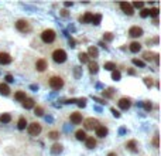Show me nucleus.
Listing matches in <instances>:
<instances>
[{"instance_id":"6ab92c4d","label":"nucleus","mask_w":161,"mask_h":156,"mask_svg":"<svg viewBox=\"0 0 161 156\" xmlns=\"http://www.w3.org/2000/svg\"><path fill=\"white\" fill-rule=\"evenodd\" d=\"M75 138H77L78 141H85V139L88 138V135H86L85 129H78L77 132H75Z\"/></svg>"},{"instance_id":"0eeeda50","label":"nucleus","mask_w":161,"mask_h":156,"mask_svg":"<svg viewBox=\"0 0 161 156\" xmlns=\"http://www.w3.org/2000/svg\"><path fill=\"white\" fill-rule=\"evenodd\" d=\"M84 125H85V129H96L100 123H99V121L95 118H88L84 121Z\"/></svg>"},{"instance_id":"aec40b11","label":"nucleus","mask_w":161,"mask_h":156,"mask_svg":"<svg viewBox=\"0 0 161 156\" xmlns=\"http://www.w3.org/2000/svg\"><path fill=\"white\" fill-rule=\"evenodd\" d=\"M92 19H93V13H91V11H86L84 14V17H80V21L82 23H92Z\"/></svg>"},{"instance_id":"4468645a","label":"nucleus","mask_w":161,"mask_h":156,"mask_svg":"<svg viewBox=\"0 0 161 156\" xmlns=\"http://www.w3.org/2000/svg\"><path fill=\"white\" fill-rule=\"evenodd\" d=\"M129 50L132 53H139L141 50V44H140L139 41H132L130 44H129Z\"/></svg>"},{"instance_id":"39448f33","label":"nucleus","mask_w":161,"mask_h":156,"mask_svg":"<svg viewBox=\"0 0 161 156\" xmlns=\"http://www.w3.org/2000/svg\"><path fill=\"white\" fill-rule=\"evenodd\" d=\"M41 131H43V128H41L40 122H31L27 125V132H28L31 136H38V135L41 134Z\"/></svg>"},{"instance_id":"b1692460","label":"nucleus","mask_w":161,"mask_h":156,"mask_svg":"<svg viewBox=\"0 0 161 156\" xmlns=\"http://www.w3.org/2000/svg\"><path fill=\"white\" fill-rule=\"evenodd\" d=\"M89 71H91L92 74L98 72V64L96 63H89Z\"/></svg>"},{"instance_id":"e433bc0d","label":"nucleus","mask_w":161,"mask_h":156,"mask_svg":"<svg viewBox=\"0 0 161 156\" xmlns=\"http://www.w3.org/2000/svg\"><path fill=\"white\" fill-rule=\"evenodd\" d=\"M144 109H146V111H150V109H151V102L146 101V104H144Z\"/></svg>"},{"instance_id":"5701e85b","label":"nucleus","mask_w":161,"mask_h":156,"mask_svg":"<svg viewBox=\"0 0 161 156\" xmlns=\"http://www.w3.org/2000/svg\"><path fill=\"white\" fill-rule=\"evenodd\" d=\"M10 121H11V115H10V114H3V115L0 116V122L9 123Z\"/></svg>"},{"instance_id":"2eb2a0df","label":"nucleus","mask_w":161,"mask_h":156,"mask_svg":"<svg viewBox=\"0 0 161 156\" xmlns=\"http://www.w3.org/2000/svg\"><path fill=\"white\" fill-rule=\"evenodd\" d=\"M27 125H28V122H27V119L24 118V116H20L17 121V128L20 131H24L27 128Z\"/></svg>"},{"instance_id":"dca6fc26","label":"nucleus","mask_w":161,"mask_h":156,"mask_svg":"<svg viewBox=\"0 0 161 156\" xmlns=\"http://www.w3.org/2000/svg\"><path fill=\"white\" fill-rule=\"evenodd\" d=\"M23 107L26 108V109H31V108L36 107V102H34L33 98H26V99L23 101Z\"/></svg>"},{"instance_id":"37998d69","label":"nucleus","mask_w":161,"mask_h":156,"mask_svg":"<svg viewBox=\"0 0 161 156\" xmlns=\"http://www.w3.org/2000/svg\"><path fill=\"white\" fill-rule=\"evenodd\" d=\"M107 156H119V155H116V153H109Z\"/></svg>"},{"instance_id":"1a4fd4ad","label":"nucleus","mask_w":161,"mask_h":156,"mask_svg":"<svg viewBox=\"0 0 161 156\" xmlns=\"http://www.w3.org/2000/svg\"><path fill=\"white\" fill-rule=\"evenodd\" d=\"M143 29H141V27H139V26H133V27H130V29H129V36H130V37H141V36H143Z\"/></svg>"},{"instance_id":"bb28decb","label":"nucleus","mask_w":161,"mask_h":156,"mask_svg":"<svg viewBox=\"0 0 161 156\" xmlns=\"http://www.w3.org/2000/svg\"><path fill=\"white\" fill-rule=\"evenodd\" d=\"M88 53H89V54H88V57L91 56V57H93V58H96V57H98V50H96L95 47H91Z\"/></svg>"},{"instance_id":"f03ea898","label":"nucleus","mask_w":161,"mask_h":156,"mask_svg":"<svg viewBox=\"0 0 161 156\" xmlns=\"http://www.w3.org/2000/svg\"><path fill=\"white\" fill-rule=\"evenodd\" d=\"M48 85H50V88L58 91V89L64 88L65 81H64V78L61 75H51V77L48 78Z\"/></svg>"},{"instance_id":"20e7f679","label":"nucleus","mask_w":161,"mask_h":156,"mask_svg":"<svg viewBox=\"0 0 161 156\" xmlns=\"http://www.w3.org/2000/svg\"><path fill=\"white\" fill-rule=\"evenodd\" d=\"M16 29H17L20 33H30V31H31V24H30L28 20L20 19L16 21Z\"/></svg>"},{"instance_id":"c85d7f7f","label":"nucleus","mask_w":161,"mask_h":156,"mask_svg":"<svg viewBox=\"0 0 161 156\" xmlns=\"http://www.w3.org/2000/svg\"><path fill=\"white\" fill-rule=\"evenodd\" d=\"M126 146H127V148L130 149L132 152H134V150H136V149H134V146H136V141H130V142H127V143H126Z\"/></svg>"},{"instance_id":"9b49d317","label":"nucleus","mask_w":161,"mask_h":156,"mask_svg":"<svg viewBox=\"0 0 161 156\" xmlns=\"http://www.w3.org/2000/svg\"><path fill=\"white\" fill-rule=\"evenodd\" d=\"M120 9H122V11L127 16L134 14V9L132 7V3H120Z\"/></svg>"},{"instance_id":"c9c22d12","label":"nucleus","mask_w":161,"mask_h":156,"mask_svg":"<svg viewBox=\"0 0 161 156\" xmlns=\"http://www.w3.org/2000/svg\"><path fill=\"white\" fill-rule=\"evenodd\" d=\"M133 64H136V65H139V67H144V63L143 61H140V60H133Z\"/></svg>"},{"instance_id":"58836bf2","label":"nucleus","mask_w":161,"mask_h":156,"mask_svg":"<svg viewBox=\"0 0 161 156\" xmlns=\"http://www.w3.org/2000/svg\"><path fill=\"white\" fill-rule=\"evenodd\" d=\"M153 143H154V146H155V148H158V136H157V135L154 136V141H153Z\"/></svg>"},{"instance_id":"393cba45","label":"nucleus","mask_w":161,"mask_h":156,"mask_svg":"<svg viewBox=\"0 0 161 156\" xmlns=\"http://www.w3.org/2000/svg\"><path fill=\"white\" fill-rule=\"evenodd\" d=\"M88 54L86 53H79V61L80 63H88Z\"/></svg>"},{"instance_id":"ddd939ff","label":"nucleus","mask_w":161,"mask_h":156,"mask_svg":"<svg viewBox=\"0 0 161 156\" xmlns=\"http://www.w3.org/2000/svg\"><path fill=\"white\" fill-rule=\"evenodd\" d=\"M69 121L73 125H79V123L82 122V114H79V112H72L69 115Z\"/></svg>"},{"instance_id":"473e14b6","label":"nucleus","mask_w":161,"mask_h":156,"mask_svg":"<svg viewBox=\"0 0 161 156\" xmlns=\"http://www.w3.org/2000/svg\"><path fill=\"white\" fill-rule=\"evenodd\" d=\"M112 78L116 80V81H119V80H120V72H119V71H113V72H112Z\"/></svg>"},{"instance_id":"423d86ee","label":"nucleus","mask_w":161,"mask_h":156,"mask_svg":"<svg viewBox=\"0 0 161 156\" xmlns=\"http://www.w3.org/2000/svg\"><path fill=\"white\" fill-rule=\"evenodd\" d=\"M34 68H36L37 72H44V71L48 70V63L45 58H38L36 60V63H34Z\"/></svg>"},{"instance_id":"c756f323","label":"nucleus","mask_w":161,"mask_h":156,"mask_svg":"<svg viewBox=\"0 0 161 156\" xmlns=\"http://www.w3.org/2000/svg\"><path fill=\"white\" fill-rule=\"evenodd\" d=\"M132 7L133 9H143L144 7V3H143V2H134V3H133L132 4Z\"/></svg>"},{"instance_id":"a19ab883","label":"nucleus","mask_w":161,"mask_h":156,"mask_svg":"<svg viewBox=\"0 0 161 156\" xmlns=\"http://www.w3.org/2000/svg\"><path fill=\"white\" fill-rule=\"evenodd\" d=\"M112 112H113V115H114V116H120V114H119V112H117L116 109H114V108L112 109Z\"/></svg>"},{"instance_id":"4c0bfd02","label":"nucleus","mask_w":161,"mask_h":156,"mask_svg":"<svg viewBox=\"0 0 161 156\" xmlns=\"http://www.w3.org/2000/svg\"><path fill=\"white\" fill-rule=\"evenodd\" d=\"M6 81H7V82H13V81H14V80H13V75H10V74L6 75Z\"/></svg>"},{"instance_id":"412c9836","label":"nucleus","mask_w":161,"mask_h":156,"mask_svg":"<svg viewBox=\"0 0 161 156\" xmlns=\"http://www.w3.org/2000/svg\"><path fill=\"white\" fill-rule=\"evenodd\" d=\"M0 94L2 95H4V97H7L9 94H10V88L7 87V84H0Z\"/></svg>"},{"instance_id":"a878e982","label":"nucleus","mask_w":161,"mask_h":156,"mask_svg":"<svg viewBox=\"0 0 161 156\" xmlns=\"http://www.w3.org/2000/svg\"><path fill=\"white\" fill-rule=\"evenodd\" d=\"M100 20H102V16H100V14H93V19H92V23H93L95 26H98L99 23H100Z\"/></svg>"},{"instance_id":"f257e3e1","label":"nucleus","mask_w":161,"mask_h":156,"mask_svg":"<svg viewBox=\"0 0 161 156\" xmlns=\"http://www.w3.org/2000/svg\"><path fill=\"white\" fill-rule=\"evenodd\" d=\"M40 38L44 44H52V43L57 40V33H55V30H52V29H44L40 33Z\"/></svg>"},{"instance_id":"ea45409f","label":"nucleus","mask_w":161,"mask_h":156,"mask_svg":"<svg viewBox=\"0 0 161 156\" xmlns=\"http://www.w3.org/2000/svg\"><path fill=\"white\" fill-rule=\"evenodd\" d=\"M105 38H106V40H112L113 37H112V34H110V33H106V34H105Z\"/></svg>"},{"instance_id":"2f4dec72","label":"nucleus","mask_w":161,"mask_h":156,"mask_svg":"<svg viewBox=\"0 0 161 156\" xmlns=\"http://www.w3.org/2000/svg\"><path fill=\"white\" fill-rule=\"evenodd\" d=\"M48 136L51 138V139H57V138L59 136V134H58V132H57V131H51V132L48 134Z\"/></svg>"},{"instance_id":"4be33fe9","label":"nucleus","mask_w":161,"mask_h":156,"mask_svg":"<svg viewBox=\"0 0 161 156\" xmlns=\"http://www.w3.org/2000/svg\"><path fill=\"white\" fill-rule=\"evenodd\" d=\"M51 152L54 153V155H58V153L62 152V145L61 143H54L51 148Z\"/></svg>"},{"instance_id":"6e6552de","label":"nucleus","mask_w":161,"mask_h":156,"mask_svg":"<svg viewBox=\"0 0 161 156\" xmlns=\"http://www.w3.org/2000/svg\"><path fill=\"white\" fill-rule=\"evenodd\" d=\"M117 107L120 108V109H123V111H127L129 108L132 107V101H130V98L123 97L117 101Z\"/></svg>"},{"instance_id":"79ce46f5","label":"nucleus","mask_w":161,"mask_h":156,"mask_svg":"<svg viewBox=\"0 0 161 156\" xmlns=\"http://www.w3.org/2000/svg\"><path fill=\"white\" fill-rule=\"evenodd\" d=\"M146 82L148 84V85H151V78H146Z\"/></svg>"},{"instance_id":"7ed1b4c3","label":"nucleus","mask_w":161,"mask_h":156,"mask_svg":"<svg viewBox=\"0 0 161 156\" xmlns=\"http://www.w3.org/2000/svg\"><path fill=\"white\" fill-rule=\"evenodd\" d=\"M51 57H52V61L57 64H64L68 58L66 56V51L64 49H55L54 51L51 53Z\"/></svg>"},{"instance_id":"7c9ffc66","label":"nucleus","mask_w":161,"mask_h":156,"mask_svg":"<svg viewBox=\"0 0 161 156\" xmlns=\"http://www.w3.org/2000/svg\"><path fill=\"white\" fill-rule=\"evenodd\" d=\"M140 16H141V17H147V16H150V9H141Z\"/></svg>"},{"instance_id":"cd10ccee","label":"nucleus","mask_w":161,"mask_h":156,"mask_svg":"<svg viewBox=\"0 0 161 156\" xmlns=\"http://www.w3.org/2000/svg\"><path fill=\"white\" fill-rule=\"evenodd\" d=\"M34 112H36V115L41 116L43 114H44V109H43L41 107H38V105H37V107H34Z\"/></svg>"},{"instance_id":"9d476101","label":"nucleus","mask_w":161,"mask_h":156,"mask_svg":"<svg viewBox=\"0 0 161 156\" xmlns=\"http://www.w3.org/2000/svg\"><path fill=\"white\" fill-rule=\"evenodd\" d=\"M13 61V57L6 51H0V65H7Z\"/></svg>"},{"instance_id":"f704fd0d","label":"nucleus","mask_w":161,"mask_h":156,"mask_svg":"<svg viewBox=\"0 0 161 156\" xmlns=\"http://www.w3.org/2000/svg\"><path fill=\"white\" fill-rule=\"evenodd\" d=\"M105 68H106V70H113V68H116V65H114L113 63H106L105 64Z\"/></svg>"},{"instance_id":"f8f14e48","label":"nucleus","mask_w":161,"mask_h":156,"mask_svg":"<svg viewBox=\"0 0 161 156\" xmlns=\"http://www.w3.org/2000/svg\"><path fill=\"white\" fill-rule=\"evenodd\" d=\"M95 132H96V136L98 138H105V136H107V134H109V129H107L105 125H99V127L95 129Z\"/></svg>"},{"instance_id":"72a5a7b5","label":"nucleus","mask_w":161,"mask_h":156,"mask_svg":"<svg viewBox=\"0 0 161 156\" xmlns=\"http://www.w3.org/2000/svg\"><path fill=\"white\" fill-rule=\"evenodd\" d=\"M150 16H153V17H157L158 16V9L157 7H154L150 10Z\"/></svg>"},{"instance_id":"a211bd4d","label":"nucleus","mask_w":161,"mask_h":156,"mask_svg":"<svg viewBox=\"0 0 161 156\" xmlns=\"http://www.w3.org/2000/svg\"><path fill=\"white\" fill-rule=\"evenodd\" d=\"M26 98H27L26 91H21V89H20V91H17V92L14 94V99L18 101V102H23V101L26 99Z\"/></svg>"},{"instance_id":"f3484780","label":"nucleus","mask_w":161,"mask_h":156,"mask_svg":"<svg viewBox=\"0 0 161 156\" xmlns=\"http://www.w3.org/2000/svg\"><path fill=\"white\" fill-rule=\"evenodd\" d=\"M85 143H86V148L88 149H93L96 146V139L93 136H88L85 139Z\"/></svg>"}]
</instances>
